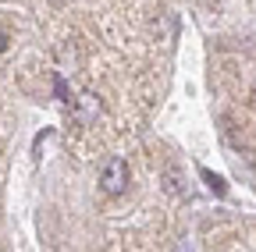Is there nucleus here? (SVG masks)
Returning a JSON list of instances; mask_svg holds the SVG:
<instances>
[{
	"mask_svg": "<svg viewBox=\"0 0 256 252\" xmlns=\"http://www.w3.org/2000/svg\"><path fill=\"white\" fill-rule=\"evenodd\" d=\"M100 188H104L107 196H121L124 188H128V164L121 160V156H114V160L104 164V171H100Z\"/></svg>",
	"mask_w": 256,
	"mask_h": 252,
	"instance_id": "nucleus-1",
	"label": "nucleus"
},
{
	"mask_svg": "<svg viewBox=\"0 0 256 252\" xmlns=\"http://www.w3.org/2000/svg\"><path fill=\"white\" fill-rule=\"evenodd\" d=\"M164 192H171V196L182 192V174H178V167H168V171H164Z\"/></svg>",
	"mask_w": 256,
	"mask_h": 252,
	"instance_id": "nucleus-2",
	"label": "nucleus"
},
{
	"mask_svg": "<svg viewBox=\"0 0 256 252\" xmlns=\"http://www.w3.org/2000/svg\"><path fill=\"white\" fill-rule=\"evenodd\" d=\"M203 178H206V185L214 188V192H217V196H224V181H220V178H214L210 171H203Z\"/></svg>",
	"mask_w": 256,
	"mask_h": 252,
	"instance_id": "nucleus-3",
	"label": "nucleus"
},
{
	"mask_svg": "<svg viewBox=\"0 0 256 252\" xmlns=\"http://www.w3.org/2000/svg\"><path fill=\"white\" fill-rule=\"evenodd\" d=\"M4 50H8V32L0 28V53H4Z\"/></svg>",
	"mask_w": 256,
	"mask_h": 252,
	"instance_id": "nucleus-4",
	"label": "nucleus"
},
{
	"mask_svg": "<svg viewBox=\"0 0 256 252\" xmlns=\"http://www.w3.org/2000/svg\"><path fill=\"white\" fill-rule=\"evenodd\" d=\"M50 4H64V0H50Z\"/></svg>",
	"mask_w": 256,
	"mask_h": 252,
	"instance_id": "nucleus-5",
	"label": "nucleus"
}]
</instances>
